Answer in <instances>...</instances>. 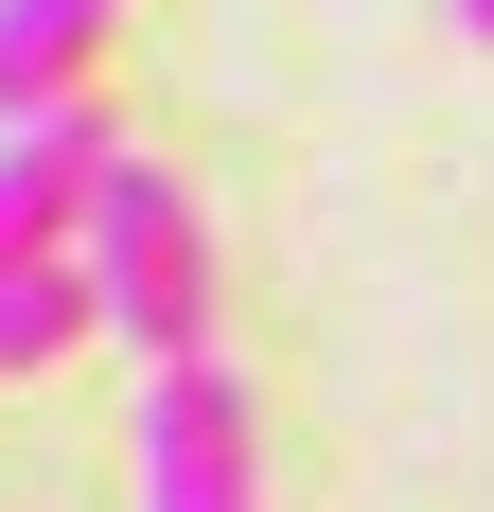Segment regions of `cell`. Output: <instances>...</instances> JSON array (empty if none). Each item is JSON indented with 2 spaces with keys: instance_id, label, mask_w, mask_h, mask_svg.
I'll list each match as a JSON object with an SVG mask.
<instances>
[{
  "instance_id": "6da1fadb",
  "label": "cell",
  "mask_w": 494,
  "mask_h": 512,
  "mask_svg": "<svg viewBox=\"0 0 494 512\" xmlns=\"http://www.w3.org/2000/svg\"><path fill=\"white\" fill-rule=\"evenodd\" d=\"M71 265H89L106 336L142 354V389L212 354V230H195V195H177V177H159L142 142L106 159V195H89V248H71Z\"/></svg>"
},
{
  "instance_id": "3957f363",
  "label": "cell",
  "mask_w": 494,
  "mask_h": 512,
  "mask_svg": "<svg viewBox=\"0 0 494 512\" xmlns=\"http://www.w3.org/2000/svg\"><path fill=\"white\" fill-rule=\"evenodd\" d=\"M106 159H124L106 106H18V124H0V265H71V248H89Z\"/></svg>"
},
{
  "instance_id": "7a4b0ae2",
  "label": "cell",
  "mask_w": 494,
  "mask_h": 512,
  "mask_svg": "<svg viewBox=\"0 0 494 512\" xmlns=\"http://www.w3.org/2000/svg\"><path fill=\"white\" fill-rule=\"evenodd\" d=\"M142 512H265V424L212 354L142 389Z\"/></svg>"
},
{
  "instance_id": "277c9868",
  "label": "cell",
  "mask_w": 494,
  "mask_h": 512,
  "mask_svg": "<svg viewBox=\"0 0 494 512\" xmlns=\"http://www.w3.org/2000/svg\"><path fill=\"white\" fill-rule=\"evenodd\" d=\"M106 18H124V0H0V124H18V106H71V71H89Z\"/></svg>"
},
{
  "instance_id": "5b68a950",
  "label": "cell",
  "mask_w": 494,
  "mask_h": 512,
  "mask_svg": "<svg viewBox=\"0 0 494 512\" xmlns=\"http://www.w3.org/2000/svg\"><path fill=\"white\" fill-rule=\"evenodd\" d=\"M71 336H106L89 265H0V389H18V371H53Z\"/></svg>"
},
{
  "instance_id": "8992f818",
  "label": "cell",
  "mask_w": 494,
  "mask_h": 512,
  "mask_svg": "<svg viewBox=\"0 0 494 512\" xmlns=\"http://www.w3.org/2000/svg\"><path fill=\"white\" fill-rule=\"evenodd\" d=\"M459 36H477V53H494V0H459Z\"/></svg>"
}]
</instances>
